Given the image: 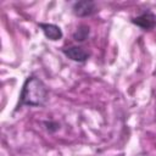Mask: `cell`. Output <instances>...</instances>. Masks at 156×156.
<instances>
[{"label": "cell", "mask_w": 156, "mask_h": 156, "mask_svg": "<svg viewBox=\"0 0 156 156\" xmlns=\"http://www.w3.org/2000/svg\"><path fill=\"white\" fill-rule=\"evenodd\" d=\"M48 100V88L45 83L35 77L29 76L22 87L20 94V106H43Z\"/></svg>", "instance_id": "cell-1"}, {"label": "cell", "mask_w": 156, "mask_h": 156, "mask_svg": "<svg viewBox=\"0 0 156 156\" xmlns=\"http://www.w3.org/2000/svg\"><path fill=\"white\" fill-rule=\"evenodd\" d=\"M132 23H134L144 30H150L156 27V15L149 10L144 11L141 15L132 18Z\"/></svg>", "instance_id": "cell-2"}, {"label": "cell", "mask_w": 156, "mask_h": 156, "mask_svg": "<svg viewBox=\"0 0 156 156\" xmlns=\"http://www.w3.org/2000/svg\"><path fill=\"white\" fill-rule=\"evenodd\" d=\"M73 13L78 17H87V16H91L94 15L98 10H96V4L94 1H77L73 4Z\"/></svg>", "instance_id": "cell-3"}, {"label": "cell", "mask_w": 156, "mask_h": 156, "mask_svg": "<svg viewBox=\"0 0 156 156\" xmlns=\"http://www.w3.org/2000/svg\"><path fill=\"white\" fill-rule=\"evenodd\" d=\"M62 52L68 57L71 58L72 61H76V62H84L89 58L90 54L82 46H78V45H73V46H68V48H63L62 49Z\"/></svg>", "instance_id": "cell-4"}, {"label": "cell", "mask_w": 156, "mask_h": 156, "mask_svg": "<svg viewBox=\"0 0 156 156\" xmlns=\"http://www.w3.org/2000/svg\"><path fill=\"white\" fill-rule=\"evenodd\" d=\"M39 27L41 28L44 35L52 41L60 40L62 38V30L58 26L52 24V23H39Z\"/></svg>", "instance_id": "cell-5"}, {"label": "cell", "mask_w": 156, "mask_h": 156, "mask_svg": "<svg viewBox=\"0 0 156 156\" xmlns=\"http://www.w3.org/2000/svg\"><path fill=\"white\" fill-rule=\"evenodd\" d=\"M89 27L85 24H82L77 28V30L73 33V39L76 41H84L89 35Z\"/></svg>", "instance_id": "cell-6"}]
</instances>
